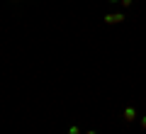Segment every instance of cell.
<instances>
[{"mask_svg":"<svg viewBox=\"0 0 146 134\" xmlns=\"http://www.w3.org/2000/svg\"><path fill=\"white\" fill-rule=\"evenodd\" d=\"M102 22H105V25H117V22H124V15H122V12H115V15H105V17H102Z\"/></svg>","mask_w":146,"mask_h":134,"instance_id":"6da1fadb","label":"cell"},{"mask_svg":"<svg viewBox=\"0 0 146 134\" xmlns=\"http://www.w3.org/2000/svg\"><path fill=\"white\" fill-rule=\"evenodd\" d=\"M124 119H127V122H134V119H136V110L134 107H127L124 110Z\"/></svg>","mask_w":146,"mask_h":134,"instance_id":"7a4b0ae2","label":"cell"},{"mask_svg":"<svg viewBox=\"0 0 146 134\" xmlns=\"http://www.w3.org/2000/svg\"><path fill=\"white\" fill-rule=\"evenodd\" d=\"M68 134H80V127H71V129H68Z\"/></svg>","mask_w":146,"mask_h":134,"instance_id":"3957f363","label":"cell"},{"mask_svg":"<svg viewBox=\"0 0 146 134\" xmlns=\"http://www.w3.org/2000/svg\"><path fill=\"white\" fill-rule=\"evenodd\" d=\"M119 3L122 5H131V0H119Z\"/></svg>","mask_w":146,"mask_h":134,"instance_id":"277c9868","label":"cell"},{"mask_svg":"<svg viewBox=\"0 0 146 134\" xmlns=\"http://www.w3.org/2000/svg\"><path fill=\"white\" fill-rule=\"evenodd\" d=\"M141 127H146V117H144V119H141Z\"/></svg>","mask_w":146,"mask_h":134,"instance_id":"5b68a950","label":"cell"},{"mask_svg":"<svg viewBox=\"0 0 146 134\" xmlns=\"http://www.w3.org/2000/svg\"><path fill=\"white\" fill-rule=\"evenodd\" d=\"M85 134H95V132H93V129H90V132H85Z\"/></svg>","mask_w":146,"mask_h":134,"instance_id":"8992f818","label":"cell"},{"mask_svg":"<svg viewBox=\"0 0 146 134\" xmlns=\"http://www.w3.org/2000/svg\"><path fill=\"white\" fill-rule=\"evenodd\" d=\"M110 3H119V0H110Z\"/></svg>","mask_w":146,"mask_h":134,"instance_id":"52a82bcc","label":"cell"},{"mask_svg":"<svg viewBox=\"0 0 146 134\" xmlns=\"http://www.w3.org/2000/svg\"><path fill=\"white\" fill-rule=\"evenodd\" d=\"M12 3H17V0H12Z\"/></svg>","mask_w":146,"mask_h":134,"instance_id":"ba28073f","label":"cell"}]
</instances>
